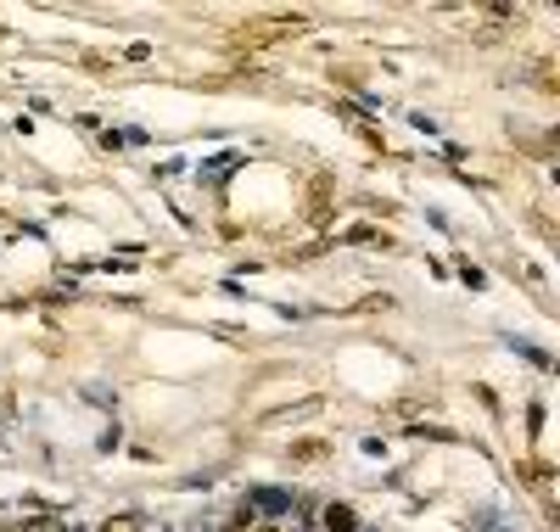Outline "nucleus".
Returning <instances> with one entry per match:
<instances>
[{
  "instance_id": "4",
  "label": "nucleus",
  "mask_w": 560,
  "mask_h": 532,
  "mask_svg": "<svg viewBox=\"0 0 560 532\" xmlns=\"http://www.w3.org/2000/svg\"><path fill=\"white\" fill-rule=\"evenodd\" d=\"M516 471H521V482H532V488L544 493V482H549V465H538V460H521Z\"/></svg>"
},
{
  "instance_id": "1",
  "label": "nucleus",
  "mask_w": 560,
  "mask_h": 532,
  "mask_svg": "<svg viewBox=\"0 0 560 532\" xmlns=\"http://www.w3.org/2000/svg\"><path fill=\"white\" fill-rule=\"evenodd\" d=\"M303 213H308V224H325V219H331V180H325V174H314V180H308Z\"/></svg>"
},
{
  "instance_id": "5",
  "label": "nucleus",
  "mask_w": 560,
  "mask_h": 532,
  "mask_svg": "<svg viewBox=\"0 0 560 532\" xmlns=\"http://www.w3.org/2000/svg\"><path fill=\"white\" fill-rule=\"evenodd\" d=\"M532 79H538V90H549V96L560 90V84H555V62H538V73H532Z\"/></svg>"
},
{
  "instance_id": "3",
  "label": "nucleus",
  "mask_w": 560,
  "mask_h": 532,
  "mask_svg": "<svg viewBox=\"0 0 560 532\" xmlns=\"http://www.w3.org/2000/svg\"><path fill=\"white\" fill-rule=\"evenodd\" d=\"M292 460L297 465H320L325 460V443H314V437H308V443H292Z\"/></svg>"
},
{
  "instance_id": "7",
  "label": "nucleus",
  "mask_w": 560,
  "mask_h": 532,
  "mask_svg": "<svg viewBox=\"0 0 560 532\" xmlns=\"http://www.w3.org/2000/svg\"><path fill=\"white\" fill-rule=\"evenodd\" d=\"M0 532H12V527H0Z\"/></svg>"
},
{
  "instance_id": "2",
  "label": "nucleus",
  "mask_w": 560,
  "mask_h": 532,
  "mask_svg": "<svg viewBox=\"0 0 560 532\" xmlns=\"http://www.w3.org/2000/svg\"><path fill=\"white\" fill-rule=\"evenodd\" d=\"M325 532H359V516L348 504H325Z\"/></svg>"
},
{
  "instance_id": "6",
  "label": "nucleus",
  "mask_w": 560,
  "mask_h": 532,
  "mask_svg": "<svg viewBox=\"0 0 560 532\" xmlns=\"http://www.w3.org/2000/svg\"><path fill=\"white\" fill-rule=\"evenodd\" d=\"M247 532H286L280 521H258V527H247Z\"/></svg>"
}]
</instances>
